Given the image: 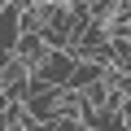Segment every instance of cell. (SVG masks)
Wrapping results in <instances>:
<instances>
[{"instance_id":"6da1fadb","label":"cell","mask_w":131,"mask_h":131,"mask_svg":"<svg viewBox=\"0 0 131 131\" xmlns=\"http://www.w3.org/2000/svg\"><path fill=\"white\" fill-rule=\"evenodd\" d=\"M31 79H35L31 66L18 52H5V61H0V101H26Z\"/></svg>"},{"instance_id":"7a4b0ae2","label":"cell","mask_w":131,"mask_h":131,"mask_svg":"<svg viewBox=\"0 0 131 131\" xmlns=\"http://www.w3.org/2000/svg\"><path fill=\"white\" fill-rule=\"evenodd\" d=\"M74 66H79V57L70 52V48H57L39 70H35V79H44L48 88H70V79H74Z\"/></svg>"},{"instance_id":"3957f363","label":"cell","mask_w":131,"mask_h":131,"mask_svg":"<svg viewBox=\"0 0 131 131\" xmlns=\"http://www.w3.org/2000/svg\"><path fill=\"white\" fill-rule=\"evenodd\" d=\"M13 52H18V57H22L26 66H31V70H39V66H44V61H48V57H52L57 48H52V44L44 39V31H26V35L18 39V48H13Z\"/></svg>"},{"instance_id":"277c9868","label":"cell","mask_w":131,"mask_h":131,"mask_svg":"<svg viewBox=\"0 0 131 131\" xmlns=\"http://www.w3.org/2000/svg\"><path fill=\"white\" fill-rule=\"evenodd\" d=\"M109 70H114V66H105V61H79V66H74L70 88H74V92H88V88L105 83V79H109Z\"/></svg>"},{"instance_id":"5b68a950","label":"cell","mask_w":131,"mask_h":131,"mask_svg":"<svg viewBox=\"0 0 131 131\" xmlns=\"http://www.w3.org/2000/svg\"><path fill=\"white\" fill-rule=\"evenodd\" d=\"M83 131H96V127H88V122H83Z\"/></svg>"}]
</instances>
